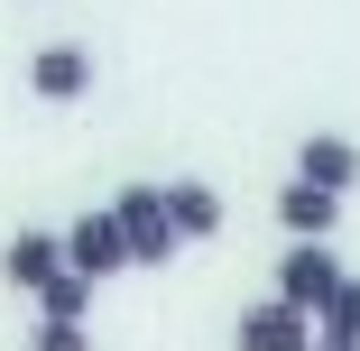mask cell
<instances>
[{"mask_svg": "<svg viewBox=\"0 0 360 351\" xmlns=\"http://www.w3.org/2000/svg\"><path fill=\"white\" fill-rule=\"evenodd\" d=\"M0 277H10L19 296H37L46 277H65V231H10V250H0Z\"/></svg>", "mask_w": 360, "mask_h": 351, "instance_id": "obj_8", "label": "cell"}, {"mask_svg": "<svg viewBox=\"0 0 360 351\" xmlns=\"http://www.w3.org/2000/svg\"><path fill=\"white\" fill-rule=\"evenodd\" d=\"M167 222H176L185 241H212V231L231 222V203H222L212 176H167Z\"/></svg>", "mask_w": 360, "mask_h": 351, "instance_id": "obj_7", "label": "cell"}, {"mask_svg": "<svg viewBox=\"0 0 360 351\" xmlns=\"http://www.w3.org/2000/svg\"><path fill=\"white\" fill-rule=\"evenodd\" d=\"M305 351H360V342H333V333H314V342H305Z\"/></svg>", "mask_w": 360, "mask_h": 351, "instance_id": "obj_13", "label": "cell"}, {"mask_svg": "<svg viewBox=\"0 0 360 351\" xmlns=\"http://www.w3.org/2000/svg\"><path fill=\"white\" fill-rule=\"evenodd\" d=\"M111 213H120L129 268H167V259L185 250V231L167 222V185H120V194H111Z\"/></svg>", "mask_w": 360, "mask_h": 351, "instance_id": "obj_1", "label": "cell"}, {"mask_svg": "<svg viewBox=\"0 0 360 351\" xmlns=\"http://www.w3.org/2000/svg\"><path fill=\"white\" fill-rule=\"evenodd\" d=\"M277 222H286V241H333V222H342V194L305 185V176H286V185H277Z\"/></svg>", "mask_w": 360, "mask_h": 351, "instance_id": "obj_9", "label": "cell"}, {"mask_svg": "<svg viewBox=\"0 0 360 351\" xmlns=\"http://www.w3.org/2000/svg\"><path fill=\"white\" fill-rule=\"evenodd\" d=\"M342 277H351V268L333 259V241H286V259H277V296L305 305V314H323Z\"/></svg>", "mask_w": 360, "mask_h": 351, "instance_id": "obj_2", "label": "cell"}, {"mask_svg": "<svg viewBox=\"0 0 360 351\" xmlns=\"http://www.w3.org/2000/svg\"><path fill=\"white\" fill-rule=\"evenodd\" d=\"M296 176H305V185H323V194H351V185H360V139H342V129H305Z\"/></svg>", "mask_w": 360, "mask_h": 351, "instance_id": "obj_6", "label": "cell"}, {"mask_svg": "<svg viewBox=\"0 0 360 351\" xmlns=\"http://www.w3.org/2000/svg\"><path fill=\"white\" fill-rule=\"evenodd\" d=\"M28 351H93V324H75V314H37Z\"/></svg>", "mask_w": 360, "mask_h": 351, "instance_id": "obj_12", "label": "cell"}, {"mask_svg": "<svg viewBox=\"0 0 360 351\" xmlns=\"http://www.w3.org/2000/svg\"><path fill=\"white\" fill-rule=\"evenodd\" d=\"M65 268H84L93 287L129 268V241H120V213H111V203H93V213H75V222H65Z\"/></svg>", "mask_w": 360, "mask_h": 351, "instance_id": "obj_3", "label": "cell"}, {"mask_svg": "<svg viewBox=\"0 0 360 351\" xmlns=\"http://www.w3.org/2000/svg\"><path fill=\"white\" fill-rule=\"evenodd\" d=\"M305 342H314V314L286 305V296H259V305H240V324H231V351H305Z\"/></svg>", "mask_w": 360, "mask_h": 351, "instance_id": "obj_4", "label": "cell"}, {"mask_svg": "<svg viewBox=\"0 0 360 351\" xmlns=\"http://www.w3.org/2000/svg\"><path fill=\"white\" fill-rule=\"evenodd\" d=\"M37 314H75V324H93V277H84V268L46 277V287H37Z\"/></svg>", "mask_w": 360, "mask_h": 351, "instance_id": "obj_10", "label": "cell"}, {"mask_svg": "<svg viewBox=\"0 0 360 351\" xmlns=\"http://www.w3.org/2000/svg\"><path fill=\"white\" fill-rule=\"evenodd\" d=\"M314 333H333V342H360V277H342V287H333V305L314 314Z\"/></svg>", "mask_w": 360, "mask_h": 351, "instance_id": "obj_11", "label": "cell"}, {"mask_svg": "<svg viewBox=\"0 0 360 351\" xmlns=\"http://www.w3.org/2000/svg\"><path fill=\"white\" fill-rule=\"evenodd\" d=\"M28 93H37L46 111H65V102H84V93H93V46H75V37H56V46H37V56H28Z\"/></svg>", "mask_w": 360, "mask_h": 351, "instance_id": "obj_5", "label": "cell"}]
</instances>
